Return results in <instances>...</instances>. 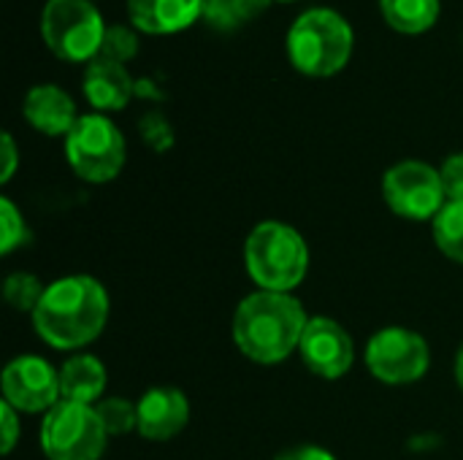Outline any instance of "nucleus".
I'll use <instances>...</instances> for the list:
<instances>
[{
	"mask_svg": "<svg viewBox=\"0 0 463 460\" xmlns=\"http://www.w3.org/2000/svg\"><path fill=\"white\" fill-rule=\"evenodd\" d=\"M456 382H458V388L463 390V347L458 350V358H456Z\"/></svg>",
	"mask_w": 463,
	"mask_h": 460,
	"instance_id": "nucleus-29",
	"label": "nucleus"
},
{
	"mask_svg": "<svg viewBox=\"0 0 463 460\" xmlns=\"http://www.w3.org/2000/svg\"><path fill=\"white\" fill-rule=\"evenodd\" d=\"M244 263L260 290L293 293L309 271V247L296 228L266 220L247 236Z\"/></svg>",
	"mask_w": 463,
	"mask_h": 460,
	"instance_id": "nucleus-3",
	"label": "nucleus"
},
{
	"mask_svg": "<svg viewBox=\"0 0 463 460\" xmlns=\"http://www.w3.org/2000/svg\"><path fill=\"white\" fill-rule=\"evenodd\" d=\"M30 241V230L27 222L22 217V211L14 206L11 198H0V252L11 255L14 249L24 247Z\"/></svg>",
	"mask_w": 463,
	"mask_h": 460,
	"instance_id": "nucleus-21",
	"label": "nucleus"
},
{
	"mask_svg": "<svg viewBox=\"0 0 463 460\" xmlns=\"http://www.w3.org/2000/svg\"><path fill=\"white\" fill-rule=\"evenodd\" d=\"M439 176H442V187H445L448 203H463V152L450 155L442 163Z\"/></svg>",
	"mask_w": 463,
	"mask_h": 460,
	"instance_id": "nucleus-23",
	"label": "nucleus"
},
{
	"mask_svg": "<svg viewBox=\"0 0 463 460\" xmlns=\"http://www.w3.org/2000/svg\"><path fill=\"white\" fill-rule=\"evenodd\" d=\"M106 24L90 0H46L41 38L65 62H92L100 54Z\"/></svg>",
	"mask_w": 463,
	"mask_h": 460,
	"instance_id": "nucleus-5",
	"label": "nucleus"
},
{
	"mask_svg": "<svg viewBox=\"0 0 463 460\" xmlns=\"http://www.w3.org/2000/svg\"><path fill=\"white\" fill-rule=\"evenodd\" d=\"M65 157L79 179L106 184L125 165V138L109 117L84 114L65 136Z\"/></svg>",
	"mask_w": 463,
	"mask_h": 460,
	"instance_id": "nucleus-6",
	"label": "nucleus"
},
{
	"mask_svg": "<svg viewBox=\"0 0 463 460\" xmlns=\"http://www.w3.org/2000/svg\"><path fill=\"white\" fill-rule=\"evenodd\" d=\"M307 323L309 317L298 298L258 290L236 306L231 333L244 358L271 366L298 352Z\"/></svg>",
	"mask_w": 463,
	"mask_h": 460,
	"instance_id": "nucleus-2",
	"label": "nucleus"
},
{
	"mask_svg": "<svg viewBox=\"0 0 463 460\" xmlns=\"http://www.w3.org/2000/svg\"><path fill=\"white\" fill-rule=\"evenodd\" d=\"M111 301L106 287L87 274H71L46 285L35 306L33 328L54 350H81L92 344L109 323Z\"/></svg>",
	"mask_w": 463,
	"mask_h": 460,
	"instance_id": "nucleus-1",
	"label": "nucleus"
},
{
	"mask_svg": "<svg viewBox=\"0 0 463 460\" xmlns=\"http://www.w3.org/2000/svg\"><path fill=\"white\" fill-rule=\"evenodd\" d=\"M19 437H22L19 412L3 401V404H0V453H3V455H11V450L16 447Z\"/></svg>",
	"mask_w": 463,
	"mask_h": 460,
	"instance_id": "nucleus-25",
	"label": "nucleus"
},
{
	"mask_svg": "<svg viewBox=\"0 0 463 460\" xmlns=\"http://www.w3.org/2000/svg\"><path fill=\"white\" fill-rule=\"evenodd\" d=\"M271 3H274V0H233L236 14H239V19H241V24H244V22H250V19H255V16H260Z\"/></svg>",
	"mask_w": 463,
	"mask_h": 460,
	"instance_id": "nucleus-28",
	"label": "nucleus"
},
{
	"mask_svg": "<svg viewBox=\"0 0 463 460\" xmlns=\"http://www.w3.org/2000/svg\"><path fill=\"white\" fill-rule=\"evenodd\" d=\"M434 241L445 258L463 266V203H445L434 217Z\"/></svg>",
	"mask_w": 463,
	"mask_h": 460,
	"instance_id": "nucleus-18",
	"label": "nucleus"
},
{
	"mask_svg": "<svg viewBox=\"0 0 463 460\" xmlns=\"http://www.w3.org/2000/svg\"><path fill=\"white\" fill-rule=\"evenodd\" d=\"M3 401L16 412L38 415L49 412L62 401L60 396V371L38 355H19L3 369Z\"/></svg>",
	"mask_w": 463,
	"mask_h": 460,
	"instance_id": "nucleus-10",
	"label": "nucleus"
},
{
	"mask_svg": "<svg viewBox=\"0 0 463 460\" xmlns=\"http://www.w3.org/2000/svg\"><path fill=\"white\" fill-rule=\"evenodd\" d=\"M22 114L43 136H68L79 122L76 106L65 89L57 84H38L24 95Z\"/></svg>",
	"mask_w": 463,
	"mask_h": 460,
	"instance_id": "nucleus-13",
	"label": "nucleus"
},
{
	"mask_svg": "<svg viewBox=\"0 0 463 460\" xmlns=\"http://www.w3.org/2000/svg\"><path fill=\"white\" fill-rule=\"evenodd\" d=\"M298 355L307 369L320 380H342L355 361V347L350 333L331 317H309Z\"/></svg>",
	"mask_w": 463,
	"mask_h": 460,
	"instance_id": "nucleus-11",
	"label": "nucleus"
},
{
	"mask_svg": "<svg viewBox=\"0 0 463 460\" xmlns=\"http://www.w3.org/2000/svg\"><path fill=\"white\" fill-rule=\"evenodd\" d=\"M206 0H128V14L136 30L149 35H168L190 27L203 16Z\"/></svg>",
	"mask_w": 463,
	"mask_h": 460,
	"instance_id": "nucleus-14",
	"label": "nucleus"
},
{
	"mask_svg": "<svg viewBox=\"0 0 463 460\" xmlns=\"http://www.w3.org/2000/svg\"><path fill=\"white\" fill-rule=\"evenodd\" d=\"M106 382H109L106 366L95 355L79 352V355H71L60 366V396H62V401L95 407L106 393Z\"/></svg>",
	"mask_w": 463,
	"mask_h": 460,
	"instance_id": "nucleus-16",
	"label": "nucleus"
},
{
	"mask_svg": "<svg viewBox=\"0 0 463 460\" xmlns=\"http://www.w3.org/2000/svg\"><path fill=\"white\" fill-rule=\"evenodd\" d=\"M203 19L217 30H233L241 24L233 0H206L203 3Z\"/></svg>",
	"mask_w": 463,
	"mask_h": 460,
	"instance_id": "nucleus-24",
	"label": "nucleus"
},
{
	"mask_svg": "<svg viewBox=\"0 0 463 460\" xmlns=\"http://www.w3.org/2000/svg\"><path fill=\"white\" fill-rule=\"evenodd\" d=\"M431 363L429 342L402 325L377 331L366 344V366L385 385H412L426 377Z\"/></svg>",
	"mask_w": 463,
	"mask_h": 460,
	"instance_id": "nucleus-9",
	"label": "nucleus"
},
{
	"mask_svg": "<svg viewBox=\"0 0 463 460\" xmlns=\"http://www.w3.org/2000/svg\"><path fill=\"white\" fill-rule=\"evenodd\" d=\"M277 460H336L328 450H323V447H312V445H307V447H293V450H288V453H282V455H277Z\"/></svg>",
	"mask_w": 463,
	"mask_h": 460,
	"instance_id": "nucleus-27",
	"label": "nucleus"
},
{
	"mask_svg": "<svg viewBox=\"0 0 463 460\" xmlns=\"http://www.w3.org/2000/svg\"><path fill=\"white\" fill-rule=\"evenodd\" d=\"M81 89L98 111H119L133 98V79L125 65L95 57L92 62H87Z\"/></svg>",
	"mask_w": 463,
	"mask_h": 460,
	"instance_id": "nucleus-15",
	"label": "nucleus"
},
{
	"mask_svg": "<svg viewBox=\"0 0 463 460\" xmlns=\"http://www.w3.org/2000/svg\"><path fill=\"white\" fill-rule=\"evenodd\" d=\"M43 293H46V287L41 285V279L27 274V271H14L3 282V298L16 312H30L33 314L35 306L41 304Z\"/></svg>",
	"mask_w": 463,
	"mask_h": 460,
	"instance_id": "nucleus-20",
	"label": "nucleus"
},
{
	"mask_svg": "<svg viewBox=\"0 0 463 460\" xmlns=\"http://www.w3.org/2000/svg\"><path fill=\"white\" fill-rule=\"evenodd\" d=\"M136 52H138V35H136L130 27H122V24L106 27L103 43H100V54H98V57H106V60H111V62L125 65L128 60L136 57Z\"/></svg>",
	"mask_w": 463,
	"mask_h": 460,
	"instance_id": "nucleus-22",
	"label": "nucleus"
},
{
	"mask_svg": "<svg viewBox=\"0 0 463 460\" xmlns=\"http://www.w3.org/2000/svg\"><path fill=\"white\" fill-rule=\"evenodd\" d=\"M95 412L109 437H125L130 431H138V407L128 399H119V396L100 399L95 404Z\"/></svg>",
	"mask_w": 463,
	"mask_h": 460,
	"instance_id": "nucleus-19",
	"label": "nucleus"
},
{
	"mask_svg": "<svg viewBox=\"0 0 463 460\" xmlns=\"http://www.w3.org/2000/svg\"><path fill=\"white\" fill-rule=\"evenodd\" d=\"M138 434L149 442H168L190 420V401L179 388H152L138 399Z\"/></svg>",
	"mask_w": 463,
	"mask_h": 460,
	"instance_id": "nucleus-12",
	"label": "nucleus"
},
{
	"mask_svg": "<svg viewBox=\"0 0 463 460\" xmlns=\"http://www.w3.org/2000/svg\"><path fill=\"white\" fill-rule=\"evenodd\" d=\"M109 434L95 407L60 401L41 423V450L49 460H100Z\"/></svg>",
	"mask_w": 463,
	"mask_h": 460,
	"instance_id": "nucleus-7",
	"label": "nucleus"
},
{
	"mask_svg": "<svg viewBox=\"0 0 463 460\" xmlns=\"http://www.w3.org/2000/svg\"><path fill=\"white\" fill-rule=\"evenodd\" d=\"M353 54V27L334 8L304 11L288 33V57L293 68L312 79L339 73Z\"/></svg>",
	"mask_w": 463,
	"mask_h": 460,
	"instance_id": "nucleus-4",
	"label": "nucleus"
},
{
	"mask_svg": "<svg viewBox=\"0 0 463 460\" xmlns=\"http://www.w3.org/2000/svg\"><path fill=\"white\" fill-rule=\"evenodd\" d=\"M282 3H293V0H282Z\"/></svg>",
	"mask_w": 463,
	"mask_h": 460,
	"instance_id": "nucleus-30",
	"label": "nucleus"
},
{
	"mask_svg": "<svg viewBox=\"0 0 463 460\" xmlns=\"http://www.w3.org/2000/svg\"><path fill=\"white\" fill-rule=\"evenodd\" d=\"M19 165V152H16V144L11 138V133H3V168H0V182H11L14 171Z\"/></svg>",
	"mask_w": 463,
	"mask_h": 460,
	"instance_id": "nucleus-26",
	"label": "nucleus"
},
{
	"mask_svg": "<svg viewBox=\"0 0 463 460\" xmlns=\"http://www.w3.org/2000/svg\"><path fill=\"white\" fill-rule=\"evenodd\" d=\"M383 198L393 214L415 222L434 220L448 203L439 168L423 160H404L388 168L383 176Z\"/></svg>",
	"mask_w": 463,
	"mask_h": 460,
	"instance_id": "nucleus-8",
	"label": "nucleus"
},
{
	"mask_svg": "<svg viewBox=\"0 0 463 460\" xmlns=\"http://www.w3.org/2000/svg\"><path fill=\"white\" fill-rule=\"evenodd\" d=\"M383 19L404 33V35H420L439 19V0H380Z\"/></svg>",
	"mask_w": 463,
	"mask_h": 460,
	"instance_id": "nucleus-17",
	"label": "nucleus"
}]
</instances>
